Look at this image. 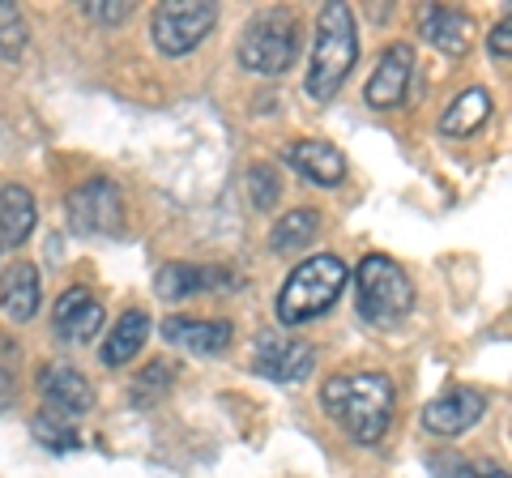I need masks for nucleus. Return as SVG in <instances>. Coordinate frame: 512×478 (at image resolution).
Returning <instances> with one entry per match:
<instances>
[{"mask_svg": "<svg viewBox=\"0 0 512 478\" xmlns=\"http://www.w3.org/2000/svg\"><path fill=\"white\" fill-rule=\"evenodd\" d=\"M35 197L22 184H5L0 188V248H18L26 244V235L35 231Z\"/></svg>", "mask_w": 512, "mask_h": 478, "instance_id": "17", "label": "nucleus"}, {"mask_svg": "<svg viewBox=\"0 0 512 478\" xmlns=\"http://www.w3.org/2000/svg\"><path fill=\"white\" fill-rule=\"evenodd\" d=\"M52 329H56L60 342L86 346L94 333L103 329V304L86 291V286H69V291L56 299V308H52Z\"/></svg>", "mask_w": 512, "mask_h": 478, "instance_id": "9", "label": "nucleus"}, {"mask_svg": "<svg viewBox=\"0 0 512 478\" xmlns=\"http://www.w3.org/2000/svg\"><path fill=\"white\" fill-rule=\"evenodd\" d=\"M487 414V397L478 389H448L436 402H427L423 410V427L431 436H461Z\"/></svg>", "mask_w": 512, "mask_h": 478, "instance_id": "10", "label": "nucleus"}, {"mask_svg": "<svg viewBox=\"0 0 512 478\" xmlns=\"http://www.w3.org/2000/svg\"><path fill=\"white\" fill-rule=\"evenodd\" d=\"M483 478H508V470H500V466H491V470H483Z\"/></svg>", "mask_w": 512, "mask_h": 478, "instance_id": "29", "label": "nucleus"}, {"mask_svg": "<svg viewBox=\"0 0 512 478\" xmlns=\"http://www.w3.org/2000/svg\"><path fill=\"white\" fill-rule=\"evenodd\" d=\"M487 120H491V94L483 86H470V90H461L457 99L444 107L440 133L444 137H470V133L483 129Z\"/></svg>", "mask_w": 512, "mask_h": 478, "instance_id": "18", "label": "nucleus"}, {"mask_svg": "<svg viewBox=\"0 0 512 478\" xmlns=\"http://www.w3.org/2000/svg\"><path fill=\"white\" fill-rule=\"evenodd\" d=\"M355 308L372 329L402 325L414 308V286L406 278V269L389 257H380V252L363 257L355 278Z\"/></svg>", "mask_w": 512, "mask_h": 478, "instance_id": "4", "label": "nucleus"}, {"mask_svg": "<svg viewBox=\"0 0 512 478\" xmlns=\"http://www.w3.org/2000/svg\"><path fill=\"white\" fill-rule=\"evenodd\" d=\"M248 193H252V201H256V210H274L278 193H282L278 171L269 167V163H256V167L248 171Z\"/></svg>", "mask_w": 512, "mask_h": 478, "instance_id": "24", "label": "nucleus"}, {"mask_svg": "<svg viewBox=\"0 0 512 478\" xmlns=\"http://www.w3.org/2000/svg\"><path fill=\"white\" fill-rule=\"evenodd\" d=\"M431 470H436V478H474L466 461H453V457H436Z\"/></svg>", "mask_w": 512, "mask_h": 478, "instance_id": "28", "label": "nucleus"}, {"mask_svg": "<svg viewBox=\"0 0 512 478\" xmlns=\"http://www.w3.org/2000/svg\"><path fill=\"white\" fill-rule=\"evenodd\" d=\"M82 13H86L90 22L120 26V22H128V18H133V5H128V0H86V5H82Z\"/></svg>", "mask_w": 512, "mask_h": 478, "instance_id": "25", "label": "nucleus"}, {"mask_svg": "<svg viewBox=\"0 0 512 478\" xmlns=\"http://www.w3.org/2000/svg\"><path fill=\"white\" fill-rule=\"evenodd\" d=\"M299 56V22L286 9L256 13L239 35V65L261 77H278L295 65Z\"/></svg>", "mask_w": 512, "mask_h": 478, "instance_id": "5", "label": "nucleus"}, {"mask_svg": "<svg viewBox=\"0 0 512 478\" xmlns=\"http://www.w3.org/2000/svg\"><path fill=\"white\" fill-rule=\"evenodd\" d=\"M316 231H320V214L312 210V205H303V210H291V214H282L274 222V231H269V248L274 252H299V248L312 244Z\"/></svg>", "mask_w": 512, "mask_h": 478, "instance_id": "21", "label": "nucleus"}, {"mask_svg": "<svg viewBox=\"0 0 512 478\" xmlns=\"http://www.w3.org/2000/svg\"><path fill=\"white\" fill-rule=\"evenodd\" d=\"M26 18L18 13V5H9V0H0V60H18L26 52Z\"/></svg>", "mask_w": 512, "mask_h": 478, "instance_id": "23", "label": "nucleus"}, {"mask_svg": "<svg viewBox=\"0 0 512 478\" xmlns=\"http://www.w3.org/2000/svg\"><path fill=\"white\" fill-rule=\"evenodd\" d=\"M231 274L227 269H214V265H188V261H167L154 278V291L158 299H188V295H201V291H227Z\"/></svg>", "mask_w": 512, "mask_h": 478, "instance_id": "13", "label": "nucleus"}, {"mask_svg": "<svg viewBox=\"0 0 512 478\" xmlns=\"http://www.w3.org/2000/svg\"><path fill=\"white\" fill-rule=\"evenodd\" d=\"M282 158L303 175V180H312V184L338 188L346 180V154L333 146V141L303 137V141H291V146L282 150Z\"/></svg>", "mask_w": 512, "mask_h": 478, "instance_id": "12", "label": "nucleus"}, {"mask_svg": "<svg viewBox=\"0 0 512 478\" xmlns=\"http://www.w3.org/2000/svg\"><path fill=\"white\" fill-rule=\"evenodd\" d=\"M359 60V26H355V13L342 0L320 9L316 18V43H312V69H308V94L316 103H329L333 94L342 90V82L350 77Z\"/></svg>", "mask_w": 512, "mask_h": 478, "instance_id": "2", "label": "nucleus"}, {"mask_svg": "<svg viewBox=\"0 0 512 478\" xmlns=\"http://www.w3.org/2000/svg\"><path fill=\"white\" fill-rule=\"evenodd\" d=\"M64 210H69V227L77 235H116L124 227V197L103 175L77 184L69 201H64Z\"/></svg>", "mask_w": 512, "mask_h": 478, "instance_id": "7", "label": "nucleus"}, {"mask_svg": "<svg viewBox=\"0 0 512 478\" xmlns=\"http://www.w3.org/2000/svg\"><path fill=\"white\" fill-rule=\"evenodd\" d=\"M487 47H491V56H495V60H508V56H512V18H500V26L491 30Z\"/></svg>", "mask_w": 512, "mask_h": 478, "instance_id": "27", "label": "nucleus"}, {"mask_svg": "<svg viewBox=\"0 0 512 478\" xmlns=\"http://www.w3.org/2000/svg\"><path fill=\"white\" fill-rule=\"evenodd\" d=\"M410 77H414V52H410V43H393L389 52H384L376 60V73L367 77V90H363V99L367 107H402L406 99V90H410Z\"/></svg>", "mask_w": 512, "mask_h": 478, "instance_id": "11", "label": "nucleus"}, {"mask_svg": "<svg viewBox=\"0 0 512 478\" xmlns=\"http://www.w3.org/2000/svg\"><path fill=\"white\" fill-rule=\"evenodd\" d=\"M231 325L227 321H188V316H167L163 321V338L192 355H218L231 342Z\"/></svg>", "mask_w": 512, "mask_h": 478, "instance_id": "16", "label": "nucleus"}, {"mask_svg": "<svg viewBox=\"0 0 512 478\" xmlns=\"http://www.w3.org/2000/svg\"><path fill=\"white\" fill-rule=\"evenodd\" d=\"M423 39L431 47H440V52L448 56H466V47H470V22H466V13H457V9H444V5H431L423 18Z\"/></svg>", "mask_w": 512, "mask_h": 478, "instance_id": "19", "label": "nucleus"}, {"mask_svg": "<svg viewBox=\"0 0 512 478\" xmlns=\"http://www.w3.org/2000/svg\"><path fill=\"white\" fill-rule=\"evenodd\" d=\"M39 269L30 265V261H13L5 269V278H0V312L9 316V321H35V312H39Z\"/></svg>", "mask_w": 512, "mask_h": 478, "instance_id": "15", "label": "nucleus"}, {"mask_svg": "<svg viewBox=\"0 0 512 478\" xmlns=\"http://www.w3.org/2000/svg\"><path fill=\"white\" fill-rule=\"evenodd\" d=\"M320 406L350 440L376 444L393 419V380L384 372H338L320 389Z\"/></svg>", "mask_w": 512, "mask_h": 478, "instance_id": "1", "label": "nucleus"}, {"mask_svg": "<svg viewBox=\"0 0 512 478\" xmlns=\"http://www.w3.org/2000/svg\"><path fill=\"white\" fill-rule=\"evenodd\" d=\"M346 286V265L342 257L333 252H320V257H308L303 265L291 269L282 295H278V321L282 325H303V321H316L320 312H329L338 304Z\"/></svg>", "mask_w": 512, "mask_h": 478, "instance_id": "3", "label": "nucleus"}, {"mask_svg": "<svg viewBox=\"0 0 512 478\" xmlns=\"http://www.w3.org/2000/svg\"><path fill=\"white\" fill-rule=\"evenodd\" d=\"M146 338H150V316L146 312H124L120 325L111 329V338L103 346V363L107 368H124V363L146 346Z\"/></svg>", "mask_w": 512, "mask_h": 478, "instance_id": "20", "label": "nucleus"}, {"mask_svg": "<svg viewBox=\"0 0 512 478\" xmlns=\"http://www.w3.org/2000/svg\"><path fill=\"white\" fill-rule=\"evenodd\" d=\"M39 393L47 397V406L60 410V414H86L94 406V389H90V380L69 368V363H52V368H43L39 372Z\"/></svg>", "mask_w": 512, "mask_h": 478, "instance_id": "14", "label": "nucleus"}, {"mask_svg": "<svg viewBox=\"0 0 512 478\" xmlns=\"http://www.w3.org/2000/svg\"><path fill=\"white\" fill-rule=\"evenodd\" d=\"M171 376H175V363L158 359V363H150V368L137 376V389H141V393H163V389L171 385Z\"/></svg>", "mask_w": 512, "mask_h": 478, "instance_id": "26", "label": "nucleus"}, {"mask_svg": "<svg viewBox=\"0 0 512 478\" xmlns=\"http://www.w3.org/2000/svg\"><path fill=\"white\" fill-rule=\"evenodd\" d=\"M316 368V350L312 342H295V338H278V333H265L256 342V355H252V372L274 380V385H299L308 380Z\"/></svg>", "mask_w": 512, "mask_h": 478, "instance_id": "8", "label": "nucleus"}, {"mask_svg": "<svg viewBox=\"0 0 512 478\" xmlns=\"http://www.w3.org/2000/svg\"><path fill=\"white\" fill-rule=\"evenodd\" d=\"M35 440H43L47 449H56V453H73L77 444H82V436H77V427L69 423V414H52V410H43L35 414Z\"/></svg>", "mask_w": 512, "mask_h": 478, "instance_id": "22", "label": "nucleus"}, {"mask_svg": "<svg viewBox=\"0 0 512 478\" xmlns=\"http://www.w3.org/2000/svg\"><path fill=\"white\" fill-rule=\"evenodd\" d=\"M218 22L214 0H167L150 18V39L163 56H188Z\"/></svg>", "mask_w": 512, "mask_h": 478, "instance_id": "6", "label": "nucleus"}]
</instances>
